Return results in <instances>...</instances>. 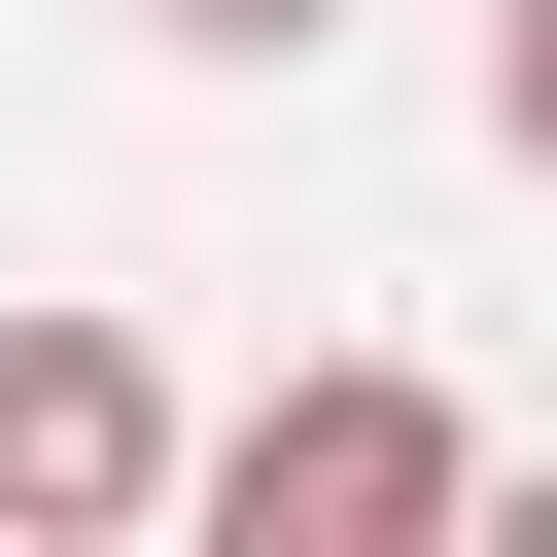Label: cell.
Returning <instances> with one entry per match:
<instances>
[{
	"mask_svg": "<svg viewBox=\"0 0 557 557\" xmlns=\"http://www.w3.org/2000/svg\"><path fill=\"white\" fill-rule=\"evenodd\" d=\"M174 522L209 557H418V522H487V418L453 383H278L244 453H174Z\"/></svg>",
	"mask_w": 557,
	"mask_h": 557,
	"instance_id": "1",
	"label": "cell"
},
{
	"mask_svg": "<svg viewBox=\"0 0 557 557\" xmlns=\"http://www.w3.org/2000/svg\"><path fill=\"white\" fill-rule=\"evenodd\" d=\"M0 522H35V557H104V522H174V383H139L104 313H0Z\"/></svg>",
	"mask_w": 557,
	"mask_h": 557,
	"instance_id": "2",
	"label": "cell"
},
{
	"mask_svg": "<svg viewBox=\"0 0 557 557\" xmlns=\"http://www.w3.org/2000/svg\"><path fill=\"white\" fill-rule=\"evenodd\" d=\"M139 35H209V70H313V35H348V0H139Z\"/></svg>",
	"mask_w": 557,
	"mask_h": 557,
	"instance_id": "3",
	"label": "cell"
}]
</instances>
